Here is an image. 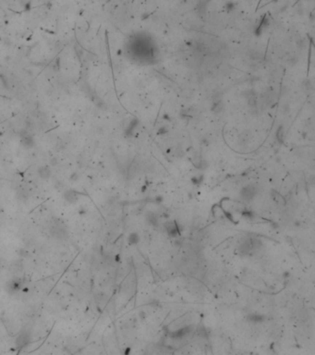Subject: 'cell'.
<instances>
[{
	"label": "cell",
	"instance_id": "cell-10",
	"mask_svg": "<svg viewBox=\"0 0 315 355\" xmlns=\"http://www.w3.org/2000/svg\"><path fill=\"white\" fill-rule=\"evenodd\" d=\"M139 241V236L136 233H132L129 237V242L130 244H136Z\"/></svg>",
	"mask_w": 315,
	"mask_h": 355
},
{
	"label": "cell",
	"instance_id": "cell-8",
	"mask_svg": "<svg viewBox=\"0 0 315 355\" xmlns=\"http://www.w3.org/2000/svg\"><path fill=\"white\" fill-rule=\"evenodd\" d=\"M22 269H23V266H22V264H21V261L14 262V263L11 264V266H10V271H11L13 274L20 273V272L22 271Z\"/></svg>",
	"mask_w": 315,
	"mask_h": 355
},
{
	"label": "cell",
	"instance_id": "cell-1",
	"mask_svg": "<svg viewBox=\"0 0 315 355\" xmlns=\"http://www.w3.org/2000/svg\"><path fill=\"white\" fill-rule=\"evenodd\" d=\"M50 232L51 235L56 239L58 240H63L67 238V229L65 228V226L62 223H59V222H56V223H54L53 226L50 229Z\"/></svg>",
	"mask_w": 315,
	"mask_h": 355
},
{
	"label": "cell",
	"instance_id": "cell-3",
	"mask_svg": "<svg viewBox=\"0 0 315 355\" xmlns=\"http://www.w3.org/2000/svg\"><path fill=\"white\" fill-rule=\"evenodd\" d=\"M255 195H256V190L250 186L243 188L240 191V196L245 201H251L255 197Z\"/></svg>",
	"mask_w": 315,
	"mask_h": 355
},
{
	"label": "cell",
	"instance_id": "cell-6",
	"mask_svg": "<svg viewBox=\"0 0 315 355\" xmlns=\"http://www.w3.org/2000/svg\"><path fill=\"white\" fill-rule=\"evenodd\" d=\"M37 174L40 177V179H42V180H48L49 177H51V175H52V172H51V169H50L49 167L43 166V167H41V168H38Z\"/></svg>",
	"mask_w": 315,
	"mask_h": 355
},
{
	"label": "cell",
	"instance_id": "cell-5",
	"mask_svg": "<svg viewBox=\"0 0 315 355\" xmlns=\"http://www.w3.org/2000/svg\"><path fill=\"white\" fill-rule=\"evenodd\" d=\"M64 198H65V200L68 203H77L78 200H79V194H78V192H76L75 190H68L64 193Z\"/></svg>",
	"mask_w": 315,
	"mask_h": 355
},
{
	"label": "cell",
	"instance_id": "cell-7",
	"mask_svg": "<svg viewBox=\"0 0 315 355\" xmlns=\"http://www.w3.org/2000/svg\"><path fill=\"white\" fill-rule=\"evenodd\" d=\"M21 142H22V144L25 147L30 148V147H32L33 145V139L32 138V136H30L29 134H24L21 137Z\"/></svg>",
	"mask_w": 315,
	"mask_h": 355
},
{
	"label": "cell",
	"instance_id": "cell-2",
	"mask_svg": "<svg viewBox=\"0 0 315 355\" xmlns=\"http://www.w3.org/2000/svg\"><path fill=\"white\" fill-rule=\"evenodd\" d=\"M23 289V280L21 277H14L8 281L6 285V290L9 294H14Z\"/></svg>",
	"mask_w": 315,
	"mask_h": 355
},
{
	"label": "cell",
	"instance_id": "cell-9",
	"mask_svg": "<svg viewBox=\"0 0 315 355\" xmlns=\"http://www.w3.org/2000/svg\"><path fill=\"white\" fill-rule=\"evenodd\" d=\"M146 218H147V220H148V222L150 224H152V225H157L158 224L157 223V222H158L157 217L155 216V215L154 213H148Z\"/></svg>",
	"mask_w": 315,
	"mask_h": 355
},
{
	"label": "cell",
	"instance_id": "cell-4",
	"mask_svg": "<svg viewBox=\"0 0 315 355\" xmlns=\"http://www.w3.org/2000/svg\"><path fill=\"white\" fill-rule=\"evenodd\" d=\"M30 340H31V336H30V334L27 332H22L18 336V337L16 339V346L18 348L21 349L29 344Z\"/></svg>",
	"mask_w": 315,
	"mask_h": 355
}]
</instances>
